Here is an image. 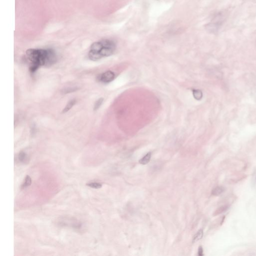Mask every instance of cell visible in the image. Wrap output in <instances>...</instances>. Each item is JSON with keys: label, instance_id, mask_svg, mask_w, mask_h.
<instances>
[{"label": "cell", "instance_id": "cell-10", "mask_svg": "<svg viewBox=\"0 0 256 256\" xmlns=\"http://www.w3.org/2000/svg\"><path fill=\"white\" fill-rule=\"evenodd\" d=\"M32 183V180L30 177L29 176H26V178L25 179V181L23 185L22 186V188H27L28 187L30 186Z\"/></svg>", "mask_w": 256, "mask_h": 256}, {"label": "cell", "instance_id": "cell-2", "mask_svg": "<svg viewBox=\"0 0 256 256\" xmlns=\"http://www.w3.org/2000/svg\"><path fill=\"white\" fill-rule=\"evenodd\" d=\"M116 49V44L113 40L104 39L94 43L91 45L89 52V58L96 61L103 57L112 55Z\"/></svg>", "mask_w": 256, "mask_h": 256}, {"label": "cell", "instance_id": "cell-11", "mask_svg": "<svg viewBox=\"0 0 256 256\" xmlns=\"http://www.w3.org/2000/svg\"><path fill=\"white\" fill-rule=\"evenodd\" d=\"M88 186L91 187V188H93V189H100L102 187V184L98 182H92V183H90L87 184Z\"/></svg>", "mask_w": 256, "mask_h": 256}, {"label": "cell", "instance_id": "cell-7", "mask_svg": "<svg viewBox=\"0 0 256 256\" xmlns=\"http://www.w3.org/2000/svg\"><path fill=\"white\" fill-rule=\"evenodd\" d=\"M18 160L20 162L25 163L28 161V156L24 152H21L18 156Z\"/></svg>", "mask_w": 256, "mask_h": 256}, {"label": "cell", "instance_id": "cell-9", "mask_svg": "<svg viewBox=\"0 0 256 256\" xmlns=\"http://www.w3.org/2000/svg\"><path fill=\"white\" fill-rule=\"evenodd\" d=\"M203 230H200L194 236V238H193V242L195 243L197 242V241H199L200 239H201L202 238H203Z\"/></svg>", "mask_w": 256, "mask_h": 256}, {"label": "cell", "instance_id": "cell-6", "mask_svg": "<svg viewBox=\"0 0 256 256\" xmlns=\"http://www.w3.org/2000/svg\"><path fill=\"white\" fill-rule=\"evenodd\" d=\"M224 191V188L222 187H217L212 191V194L214 196H219L222 194Z\"/></svg>", "mask_w": 256, "mask_h": 256}, {"label": "cell", "instance_id": "cell-1", "mask_svg": "<svg viewBox=\"0 0 256 256\" xmlns=\"http://www.w3.org/2000/svg\"><path fill=\"white\" fill-rule=\"evenodd\" d=\"M26 56L31 61L30 71H36L41 66H50L56 61V55L52 49H30L26 51Z\"/></svg>", "mask_w": 256, "mask_h": 256}, {"label": "cell", "instance_id": "cell-3", "mask_svg": "<svg viewBox=\"0 0 256 256\" xmlns=\"http://www.w3.org/2000/svg\"><path fill=\"white\" fill-rule=\"evenodd\" d=\"M115 77V75L114 73L109 71L102 74L100 76V80L103 83H108L114 80Z\"/></svg>", "mask_w": 256, "mask_h": 256}, {"label": "cell", "instance_id": "cell-14", "mask_svg": "<svg viewBox=\"0 0 256 256\" xmlns=\"http://www.w3.org/2000/svg\"><path fill=\"white\" fill-rule=\"evenodd\" d=\"M198 255L199 256H203V248H202V247H199L198 251Z\"/></svg>", "mask_w": 256, "mask_h": 256}, {"label": "cell", "instance_id": "cell-5", "mask_svg": "<svg viewBox=\"0 0 256 256\" xmlns=\"http://www.w3.org/2000/svg\"><path fill=\"white\" fill-rule=\"evenodd\" d=\"M193 95L196 100H201L203 98V93L200 90H193Z\"/></svg>", "mask_w": 256, "mask_h": 256}, {"label": "cell", "instance_id": "cell-12", "mask_svg": "<svg viewBox=\"0 0 256 256\" xmlns=\"http://www.w3.org/2000/svg\"><path fill=\"white\" fill-rule=\"evenodd\" d=\"M103 101L104 99L103 98H101L99 100H97L95 103V104L94 105V110L95 111H97V110L99 109V108H100L102 104L103 103Z\"/></svg>", "mask_w": 256, "mask_h": 256}, {"label": "cell", "instance_id": "cell-8", "mask_svg": "<svg viewBox=\"0 0 256 256\" xmlns=\"http://www.w3.org/2000/svg\"><path fill=\"white\" fill-rule=\"evenodd\" d=\"M76 102V101L75 100H72L69 102L67 104V105L66 106L65 108H64V109L63 110V112L65 113L67 112L68 111H69L73 107V106L75 104Z\"/></svg>", "mask_w": 256, "mask_h": 256}, {"label": "cell", "instance_id": "cell-4", "mask_svg": "<svg viewBox=\"0 0 256 256\" xmlns=\"http://www.w3.org/2000/svg\"><path fill=\"white\" fill-rule=\"evenodd\" d=\"M151 158V153L149 152L141 159L140 160L139 163L141 165H146L150 162Z\"/></svg>", "mask_w": 256, "mask_h": 256}, {"label": "cell", "instance_id": "cell-13", "mask_svg": "<svg viewBox=\"0 0 256 256\" xmlns=\"http://www.w3.org/2000/svg\"><path fill=\"white\" fill-rule=\"evenodd\" d=\"M228 207H221V208H219V209L218 210H217V212H216V215H218V214H220V213H222L224 212L225 211H226L228 209Z\"/></svg>", "mask_w": 256, "mask_h": 256}]
</instances>
